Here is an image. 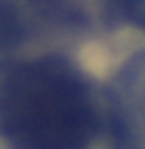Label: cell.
Returning a JSON list of instances; mask_svg holds the SVG:
<instances>
[{"label":"cell","instance_id":"6da1fadb","mask_svg":"<svg viewBox=\"0 0 145 149\" xmlns=\"http://www.w3.org/2000/svg\"><path fill=\"white\" fill-rule=\"evenodd\" d=\"M6 149H145L107 87L62 53L0 62Z\"/></svg>","mask_w":145,"mask_h":149},{"label":"cell","instance_id":"7a4b0ae2","mask_svg":"<svg viewBox=\"0 0 145 149\" xmlns=\"http://www.w3.org/2000/svg\"><path fill=\"white\" fill-rule=\"evenodd\" d=\"M34 28L68 36H98L132 24L141 0H19Z\"/></svg>","mask_w":145,"mask_h":149},{"label":"cell","instance_id":"3957f363","mask_svg":"<svg viewBox=\"0 0 145 149\" xmlns=\"http://www.w3.org/2000/svg\"><path fill=\"white\" fill-rule=\"evenodd\" d=\"M128 128L145 145V49L132 53L107 85Z\"/></svg>","mask_w":145,"mask_h":149},{"label":"cell","instance_id":"277c9868","mask_svg":"<svg viewBox=\"0 0 145 149\" xmlns=\"http://www.w3.org/2000/svg\"><path fill=\"white\" fill-rule=\"evenodd\" d=\"M36 34L30 15L19 0H0V62L15 53Z\"/></svg>","mask_w":145,"mask_h":149},{"label":"cell","instance_id":"5b68a950","mask_svg":"<svg viewBox=\"0 0 145 149\" xmlns=\"http://www.w3.org/2000/svg\"><path fill=\"white\" fill-rule=\"evenodd\" d=\"M132 26H137L141 32H145V0H141L139 9H137L134 17H132Z\"/></svg>","mask_w":145,"mask_h":149}]
</instances>
